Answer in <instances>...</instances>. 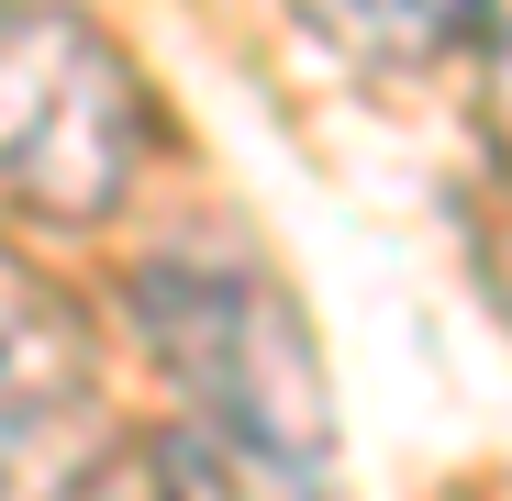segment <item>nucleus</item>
Wrapping results in <instances>:
<instances>
[{
  "instance_id": "f257e3e1",
  "label": "nucleus",
  "mask_w": 512,
  "mask_h": 501,
  "mask_svg": "<svg viewBox=\"0 0 512 501\" xmlns=\"http://www.w3.org/2000/svg\"><path fill=\"white\" fill-rule=\"evenodd\" d=\"M179 424L279 501H334V379L301 301L234 245H156L123 290Z\"/></svg>"
},
{
  "instance_id": "f03ea898",
  "label": "nucleus",
  "mask_w": 512,
  "mask_h": 501,
  "mask_svg": "<svg viewBox=\"0 0 512 501\" xmlns=\"http://www.w3.org/2000/svg\"><path fill=\"white\" fill-rule=\"evenodd\" d=\"M156 156L145 67L78 0H0V201L23 223L90 234L134 201Z\"/></svg>"
},
{
  "instance_id": "7ed1b4c3",
  "label": "nucleus",
  "mask_w": 512,
  "mask_h": 501,
  "mask_svg": "<svg viewBox=\"0 0 512 501\" xmlns=\"http://www.w3.org/2000/svg\"><path fill=\"white\" fill-rule=\"evenodd\" d=\"M101 412V323L78 312L34 257L0 245V501H56L78 468V435Z\"/></svg>"
},
{
  "instance_id": "20e7f679",
  "label": "nucleus",
  "mask_w": 512,
  "mask_h": 501,
  "mask_svg": "<svg viewBox=\"0 0 512 501\" xmlns=\"http://www.w3.org/2000/svg\"><path fill=\"white\" fill-rule=\"evenodd\" d=\"M301 23H323L346 56H390V67H423L479 34V67L501 56V0H290Z\"/></svg>"
},
{
  "instance_id": "39448f33",
  "label": "nucleus",
  "mask_w": 512,
  "mask_h": 501,
  "mask_svg": "<svg viewBox=\"0 0 512 501\" xmlns=\"http://www.w3.org/2000/svg\"><path fill=\"white\" fill-rule=\"evenodd\" d=\"M56 501H156V468H145V446H134V457H90Z\"/></svg>"
}]
</instances>
